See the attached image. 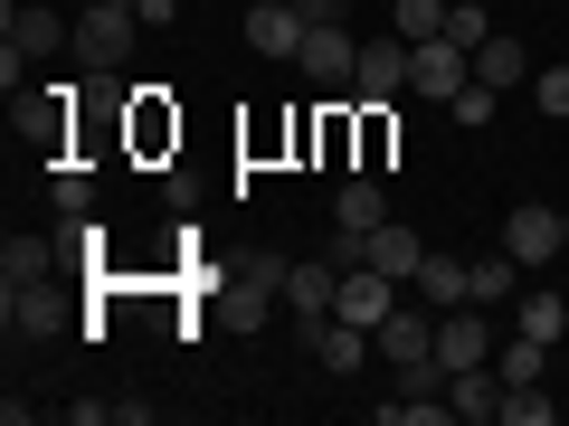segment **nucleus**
<instances>
[{"mask_svg": "<svg viewBox=\"0 0 569 426\" xmlns=\"http://www.w3.org/2000/svg\"><path fill=\"white\" fill-rule=\"evenodd\" d=\"M133 10H142V29H171V20H181V0H133Z\"/></svg>", "mask_w": 569, "mask_h": 426, "instance_id": "29", "label": "nucleus"}, {"mask_svg": "<svg viewBox=\"0 0 569 426\" xmlns=\"http://www.w3.org/2000/svg\"><path fill=\"white\" fill-rule=\"evenodd\" d=\"M447 407H456V417H466V426H485V417H503V369H493V361H475V369H456V379H447Z\"/></svg>", "mask_w": 569, "mask_h": 426, "instance_id": "14", "label": "nucleus"}, {"mask_svg": "<svg viewBox=\"0 0 569 426\" xmlns=\"http://www.w3.org/2000/svg\"><path fill=\"white\" fill-rule=\"evenodd\" d=\"M142 39V10L133 0H96V10H77V58L86 67H123V48Z\"/></svg>", "mask_w": 569, "mask_h": 426, "instance_id": "1", "label": "nucleus"}, {"mask_svg": "<svg viewBox=\"0 0 569 426\" xmlns=\"http://www.w3.org/2000/svg\"><path fill=\"white\" fill-rule=\"evenodd\" d=\"M380 219H389V190L370 181V171H361V181H342V200H332V227H342V237H370Z\"/></svg>", "mask_w": 569, "mask_h": 426, "instance_id": "19", "label": "nucleus"}, {"mask_svg": "<svg viewBox=\"0 0 569 426\" xmlns=\"http://www.w3.org/2000/svg\"><path fill=\"white\" fill-rule=\"evenodd\" d=\"M503 246H512V256L531 265V275H541L550 256H569V237H560V209H541V200H522V209H512V219H503Z\"/></svg>", "mask_w": 569, "mask_h": 426, "instance_id": "6", "label": "nucleus"}, {"mask_svg": "<svg viewBox=\"0 0 569 426\" xmlns=\"http://www.w3.org/2000/svg\"><path fill=\"white\" fill-rule=\"evenodd\" d=\"M10 332H20V342L58 332V294H48V284H20V294H10Z\"/></svg>", "mask_w": 569, "mask_h": 426, "instance_id": "20", "label": "nucleus"}, {"mask_svg": "<svg viewBox=\"0 0 569 426\" xmlns=\"http://www.w3.org/2000/svg\"><path fill=\"white\" fill-rule=\"evenodd\" d=\"M522 275H531V265L512 256L503 237H493V256H475V304H485V313H503L512 294H522Z\"/></svg>", "mask_w": 569, "mask_h": 426, "instance_id": "17", "label": "nucleus"}, {"mask_svg": "<svg viewBox=\"0 0 569 426\" xmlns=\"http://www.w3.org/2000/svg\"><path fill=\"white\" fill-rule=\"evenodd\" d=\"M447 114L466 123V133H485V123H493V85H485V77H466V95H447Z\"/></svg>", "mask_w": 569, "mask_h": 426, "instance_id": "25", "label": "nucleus"}, {"mask_svg": "<svg viewBox=\"0 0 569 426\" xmlns=\"http://www.w3.org/2000/svg\"><path fill=\"white\" fill-rule=\"evenodd\" d=\"M305 10H295V0H257V10H247V48H257V58H284L295 67V48H305Z\"/></svg>", "mask_w": 569, "mask_h": 426, "instance_id": "10", "label": "nucleus"}, {"mask_svg": "<svg viewBox=\"0 0 569 426\" xmlns=\"http://www.w3.org/2000/svg\"><path fill=\"white\" fill-rule=\"evenodd\" d=\"M466 77H475V58L456 39H427L418 58H408V85H418V95H466Z\"/></svg>", "mask_w": 569, "mask_h": 426, "instance_id": "12", "label": "nucleus"}, {"mask_svg": "<svg viewBox=\"0 0 569 426\" xmlns=\"http://www.w3.org/2000/svg\"><path fill=\"white\" fill-rule=\"evenodd\" d=\"M560 237H569V209H560Z\"/></svg>", "mask_w": 569, "mask_h": 426, "instance_id": "31", "label": "nucleus"}, {"mask_svg": "<svg viewBox=\"0 0 569 426\" xmlns=\"http://www.w3.org/2000/svg\"><path fill=\"white\" fill-rule=\"evenodd\" d=\"M332 294H342V265H332V256H305L295 275H284V304H295V323L332 313Z\"/></svg>", "mask_w": 569, "mask_h": 426, "instance_id": "15", "label": "nucleus"}, {"mask_svg": "<svg viewBox=\"0 0 569 426\" xmlns=\"http://www.w3.org/2000/svg\"><path fill=\"white\" fill-rule=\"evenodd\" d=\"M284 275H295V256H276V246L247 256V284H257V294H284Z\"/></svg>", "mask_w": 569, "mask_h": 426, "instance_id": "27", "label": "nucleus"}, {"mask_svg": "<svg viewBox=\"0 0 569 426\" xmlns=\"http://www.w3.org/2000/svg\"><path fill=\"white\" fill-rule=\"evenodd\" d=\"M418 304H427V313L475 304V256H447V246H427V265H418Z\"/></svg>", "mask_w": 569, "mask_h": 426, "instance_id": "11", "label": "nucleus"}, {"mask_svg": "<svg viewBox=\"0 0 569 426\" xmlns=\"http://www.w3.org/2000/svg\"><path fill=\"white\" fill-rule=\"evenodd\" d=\"M475 77H485L493 95H503V85H531V48L512 39V29H493V39L475 48Z\"/></svg>", "mask_w": 569, "mask_h": 426, "instance_id": "18", "label": "nucleus"}, {"mask_svg": "<svg viewBox=\"0 0 569 426\" xmlns=\"http://www.w3.org/2000/svg\"><path fill=\"white\" fill-rule=\"evenodd\" d=\"M0 39L29 48V58H58V48H77V29H67L58 10H39V0H10V10H0Z\"/></svg>", "mask_w": 569, "mask_h": 426, "instance_id": "9", "label": "nucleus"}, {"mask_svg": "<svg viewBox=\"0 0 569 426\" xmlns=\"http://www.w3.org/2000/svg\"><path fill=\"white\" fill-rule=\"evenodd\" d=\"M332 313H342V323H361V332H380L389 313H399V284H389L380 265H342V294H332Z\"/></svg>", "mask_w": 569, "mask_h": 426, "instance_id": "5", "label": "nucleus"}, {"mask_svg": "<svg viewBox=\"0 0 569 426\" xmlns=\"http://www.w3.org/2000/svg\"><path fill=\"white\" fill-rule=\"evenodd\" d=\"M408 58H418V48L399 39V29H389V39H361V67H351V95L361 104H389L408 85Z\"/></svg>", "mask_w": 569, "mask_h": 426, "instance_id": "4", "label": "nucleus"}, {"mask_svg": "<svg viewBox=\"0 0 569 426\" xmlns=\"http://www.w3.org/2000/svg\"><path fill=\"white\" fill-rule=\"evenodd\" d=\"M531 104H541L550 123H569V67H531Z\"/></svg>", "mask_w": 569, "mask_h": 426, "instance_id": "24", "label": "nucleus"}, {"mask_svg": "<svg viewBox=\"0 0 569 426\" xmlns=\"http://www.w3.org/2000/svg\"><path fill=\"white\" fill-rule=\"evenodd\" d=\"M295 67H305L323 95H351V67H361V39H351L342 20L332 29H305V48H295Z\"/></svg>", "mask_w": 569, "mask_h": 426, "instance_id": "2", "label": "nucleus"}, {"mask_svg": "<svg viewBox=\"0 0 569 426\" xmlns=\"http://www.w3.org/2000/svg\"><path fill=\"white\" fill-rule=\"evenodd\" d=\"M447 39L466 48V58H475V48H485V39H493V20H485V0H447Z\"/></svg>", "mask_w": 569, "mask_h": 426, "instance_id": "23", "label": "nucleus"}, {"mask_svg": "<svg viewBox=\"0 0 569 426\" xmlns=\"http://www.w3.org/2000/svg\"><path fill=\"white\" fill-rule=\"evenodd\" d=\"M77 10H96V0H77Z\"/></svg>", "mask_w": 569, "mask_h": 426, "instance_id": "32", "label": "nucleus"}, {"mask_svg": "<svg viewBox=\"0 0 569 426\" xmlns=\"http://www.w3.org/2000/svg\"><path fill=\"white\" fill-rule=\"evenodd\" d=\"M295 10H305V20H313V29H332V20H351L342 0H295Z\"/></svg>", "mask_w": 569, "mask_h": 426, "instance_id": "30", "label": "nucleus"}, {"mask_svg": "<svg viewBox=\"0 0 569 426\" xmlns=\"http://www.w3.org/2000/svg\"><path fill=\"white\" fill-rule=\"evenodd\" d=\"M503 417H512V426H550V398H541V379H531V388H503Z\"/></svg>", "mask_w": 569, "mask_h": 426, "instance_id": "28", "label": "nucleus"}, {"mask_svg": "<svg viewBox=\"0 0 569 426\" xmlns=\"http://www.w3.org/2000/svg\"><path fill=\"white\" fill-rule=\"evenodd\" d=\"M370 342H380L389 369H418V361H437V313H389Z\"/></svg>", "mask_w": 569, "mask_h": 426, "instance_id": "13", "label": "nucleus"}, {"mask_svg": "<svg viewBox=\"0 0 569 426\" xmlns=\"http://www.w3.org/2000/svg\"><path fill=\"white\" fill-rule=\"evenodd\" d=\"M361 265H380L389 284H418V265H427V237H418L408 219H380V227L361 237Z\"/></svg>", "mask_w": 569, "mask_h": 426, "instance_id": "8", "label": "nucleus"}, {"mask_svg": "<svg viewBox=\"0 0 569 426\" xmlns=\"http://www.w3.org/2000/svg\"><path fill=\"white\" fill-rule=\"evenodd\" d=\"M512 332H531V342H560V332H569L560 284H522V294H512Z\"/></svg>", "mask_w": 569, "mask_h": 426, "instance_id": "16", "label": "nucleus"}, {"mask_svg": "<svg viewBox=\"0 0 569 426\" xmlns=\"http://www.w3.org/2000/svg\"><path fill=\"white\" fill-rule=\"evenodd\" d=\"M305 351H313V361L332 369V379H351V369H361V361H370L380 342H370L361 323H342V313H313V323H305Z\"/></svg>", "mask_w": 569, "mask_h": 426, "instance_id": "7", "label": "nucleus"}, {"mask_svg": "<svg viewBox=\"0 0 569 426\" xmlns=\"http://www.w3.org/2000/svg\"><path fill=\"white\" fill-rule=\"evenodd\" d=\"M20 284H48V246L39 237H10V246H0V294H20Z\"/></svg>", "mask_w": 569, "mask_h": 426, "instance_id": "21", "label": "nucleus"}, {"mask_svg": "<svg viewBox=\"0 0 569 426\" xmlns=\"http://www.w3.org/2000/svg\"><path fill=\"white\" fill-rule=\"evenodd\" d=\"M531 10H550V0H531Z\"/></svg>", "mask_w": 569, "mask_h": 426, "instance_id": "33", "label": "nucleus"}, {"mask_svg": "<svg viewBox=\"0 0 569 426\" xmlns=\"http://www.w3.org/2000/svg\"><path fill=\"white\" fill-rule=\"evenodd\" d=\"M399 39H408V48L447 39V0H399Z\"/></svg>", "mask_w": 569, "mask_h": 426, "instance_id": "22", "label": "nucleus"}, {"mask_svg": "<svg viewBox=\"0 0 569 426\" xmlns=\"http://www.w3.org/2000/svg\"><path fill=\"white\" fill-rule=\"evenodd\" d=\"M475 361H493V323H485V304H447L437 313V369H475Z\"/></svg>", "mask_w": 569, "mask_h": 426, "instance_id": "3", "label": "nucleus"}, {"mask_svg": "<svg viewBox=\"0 0 569 426\" xmlns=\"http://www.w3.org/2000/svg\"><path fill=\"white\" fill-rule=\"evenodd\" d=\"M48 200H58V219H86V209H96V181H86V171H58Z\"/></svg>", "mask_w": 569, "mask_h": 426, "instance_id": "26", "label": "nucleus"}]
</instances>
